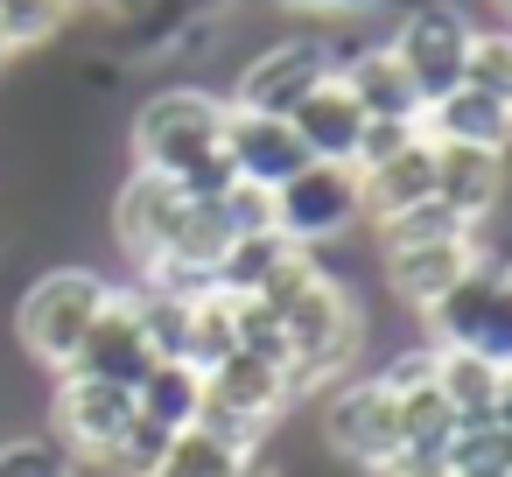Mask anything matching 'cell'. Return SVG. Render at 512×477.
<instances>
[{"label": "cell", "instance_id": "obj_9", "mask_svg": "<svg viewBox=\"0 0 512 477\" xmlns=\"http://www.w3.org/2000/svg\"><path fill=\"white\" fill-rule=\"evenodd\" d=\"M358 218H365L358 211V169H344V162H302L274 190V232L288 246H309L316 253V246L344 239Z\"/></svg>", "mask_w": 512, "mask_h": 477}, {"label": "cell", "instance_id": "obj_31", "mask_svg": "<svg viewBox=\"0 0 512 477\" xmlns=\"http://www.w3.org/2000/svg\"><path fill=\"white\" fill-rule=\"evenodd\" d=\"M463 232H470V225H456V218L428 197V204H414V211L386 218V225H379V246L393 253V246H428V239H463Z\"/></svg>", "mask_w": 512, "mask_h": 477}, {"label": "cell", "instance_id": "obj_32", "mask_svg": "<svg viewBox=\"0 0 512 477\" xmlns=\"http://www.w3.org/2000/svg\"><path fill=\"white\" fill-rule=\"evenodd\" d=\"M407 141H421V127H407V120H365V134H358V155H351V169L365 176V169H379V162H393Z\"/></svg>", "mask_w": 512, "mask_h": 477}, {"label": "cell", "instance_id": "obj_30", "mask_svg": "<svg viewBox=\"0 0 512 477\" xmlns=\"http://www.w3.org/2000/svg\"><path fill=\"white\" fill-rule=\"evenodd\" d=\"M0 477H78V463L50 435H8L0 442Z\"/></svg>", "mask_w": 512, "mask_h": 477}, {"label": "cell", "instance_id": "obj_36", "mask_svg": "<svg viewBox=\"0 0 512 477\" xmlns=\"http://www.w3.org/2000/svg\"><path fill=\"white\" fill-rule=\"evenodd\" d=\"M239 477H274V470H267V463H260V456H253V463H246V470H239Z\"/></svg>", "mask_w": 512, "mask_h": 477}, {"label": "cell", "instance_id": "obj_29", "mask_svg": "<svg viewBox=\"0 0 512 477\" xmlns=\"http://www.w3.org/2000/svg\"><path fill=\"white\" fill-rule=\"evenodd\" d=\"M211 204H218V218H225V232H232V239L274 232V190H260V183H239V176H232Z\"/></svg>", "mask_w": 512, "mask_h": 477}, {"label": "cell", "instance_id": "obj_22", "mask_svg": "<svg viewBox=\"0 0 512 477\" xmlns=\"http://www.w3.org/2000/svg\"><path fill=\"white\" fill-rule=\"evenodd\" d=\"M295 246L281 239V232H253V239H232L225 246V260H218V274H211V288L218 295H260L267 281H274V267L288 260Z\"/></svg>", "mask_w": 512, "mask_h": 477}, {"label": "cell", "instance_id": "obj_13", "mask_svg": "<svg viewBox=\"0 0 512 477\" xmlns=\"http://www.w3.org/2000/svg\"><path fill=\"white\" fill-rule=\"evenodd\" d=\"M477 260H484L477 232H463V239H428V246H393V253H386V288H393L407 309L428 316Z\"/></svg>", "mask_w": 512, "mask_h": 477}, {"label": "cell", "instance_id": "obj_41", "mask_svg": "<svg viewBox=\"0 0 512 477\" xmlns=\"http://www.w3.org/2000/svg\"><path fill=\"white\" fill-rule=\"evenodd\" d=\"M505 267H512V260H505Z\"/></svg>", "mask_w": 512, "mask_h": 477}, {"label": "cell", "instance_id": "obj_16", "mask_svg": "<svg viewBox=\"0 0 512 477\" xmlns=\"http://www.w3.org/2000/svg\"><path fill=\"white\" fill-rule=\"evenodd\" d=\"M337 85L358 99V113L365 120H407V127H421V92L407 85V71L386 57V43H365V50H344L337 57Z\"/></svg>", "mask_w": 512, "mask_h": 477}, {"label": "cell", "instance_id": "obj_34", "mask_svg": "<svg viewBox=\"0 0 512 477\" xmlns=\"http://www.w3.org/2000/svg\"><path fill=\"white\" fill-rule=\"evenodd\" d=\"M288 15H309V22H351V15H400L407 0H274Z\"/></svg>", "mask_w": 512, "mask_h": 477}, {"label": "cell", "instance_id": "obj_18", "mask_svg": "<svg viewBox=\"0 0 512 477\" xmlns=\"http://www.w3.org/2000/svg\"><path fill=\"white\" fill-rule=\"evenodd\" d=\"M421 134L442 141V148H491V155H505V148H512V106L491 99V92L456 85V92H442V99L421 113Z\"/></svg>", "mask_w": 512, "mask_h": 477}, {"label": "cell", "instance_id": "obj_6", "mask_svg": "<svg viewBox=\"0 0 512 477\" xmlns=\"http://www.w3.org/2000/svg\"><path fill=\"white\" fill-rule=\"evenodd\" d=\"M288 372L281 365H260L246 351H232L225 365L204 372V407H197V428L239 442V449H260V435L288 414Z\"/></svg>", "mask_w": 512, "mask_h": 477}, {"label": "cell", "instance_id": "obj_23", "mask_svg": "<svg viewBox=\"0 0 512 477\" xmlns=\"http://www.w3.org/2000/svg\"><path fill=\"white\" fill-rule=\"evenodd\" d=\"M246 463H253V449H239L211 428H183V435H169V456L155 477H239Z\"/></svg>", "mask_w": 512, "mask_h": 477}, {"label": "cell", "instance_id": "obj_35", "mask_svg": "<svg viewBox=\"0 0 512 477\" xmlns=\"http://www.w3.org/2000/svg\"><path fill=\"white\" fill-rule=\"evenodd\" d=\"M491 421H498V428L512 435V365L498 372V407H491Z\"/></svg>", "mask_w": 512, "mask_h": 477}, {"label": "cell", "instance_id": "obj_12", "mask_svg": "<svg viewBox=\"0 0 512 477\" xmlns=\"http://www.w3.org/2000/svg\"><path fill=\"white\" fill-rule=\"evenodd\" d=\"M183 204H190V197H183L169 176L127 169V183H120V197H113V239H120V253L134 260V274H148V267L162 260V246H169Z\"/></svg>", "mask_w": 512, "mask_h": 477}, {"label": "cell", "instance_id": "obj_37", "mask_svg": "<svg viewBox=\"0 0 512 477\" xmlns=\"http://www.w3.org/2000/svg\"><path fill=\"white\" fill-rule=\"evenodd\" d=\"M400 477H449V470H400Z\"/></svg>", "mask_w": 512, "mask_h": 477}, {"label": "cell", "instance_id": "obj_5", "mask_svg": "<svg viewBox=\"0 0 512 477\" xmlns=\"http://www.w3.org/2000/svg\"><path fill=\"white\" fill-rule=\"evenodd\" d=\"M470 15L456 0H407L386 29V57L407 71V85L421 92V106H435L442 92L463 85V50H470Z\"/></svg>", "mask_w": 512, "mask_h": 477}, {"label": "cell", "instance_id": "obj_25", "mask_svg": "<svg viewBox=\"0 0 512 477\" xmlns=\"http://www.w3.org/2000/svg\"><path fill=\"white\" fill-rule=\"evenodd\" d=\"M442 470L449 477H505L512 470V435L498 421H463L442 449Z\"/></svg>", "mask_w": 512, "mask_h": 477}, {"label": "cell", "instance_id": "obj_33", "mask_svg": "<svg viewBox=\"0 0 512 477\" xmlns=\"http://www.w3.org/2000/svg\"><path fill=\"white\" fill-rule=\"evenodd\" d=\"M386 393H414V386H428L435 379V344H407V351H393L386 358V372H372Z\"/></svg>", "mask_w": 512, "mask_h": 477}, {"label": "cell", "instance_id": "obj_40", "mask_svg": "<svg viewBox=\"0 0 512 477\" xmlns=\"http://www.w3.org/2000/svg\"><path fill=\"white\" fill-rule=\"evenodd\" d=\"M505 477H512V470H505Z\"/></svg>", "mask_w": 512, "mask_h": 477}, {"label": "cell", "instance_id": "obj_15", "mask_svg": "<svg viewBox=\"0 0 512 477\" xmlns=\"http://www.w3.org/2000/svg\"><path fill=\"white\" fill-rule=\"evenodd\" d=\"M225 162H232L239 183L281 190L309 155H302V141H295L288 120H260V113H232V106H225Z\"/></svg>", "mask_w": 512, "mask_h": 477}, {"label": "cell", "instance_id": "obj_10", "mask_svg": "<svg viewBox=\"0 0 512 477\" xmlns=\"http://www.w3.org/2000/svg\"><path fill=\"white\" fill-rule=\"evenodd\" d=\"M50 421H57V449H64V456H85V463H99V456L113 449V435L134 421V393H127V386H106V379L57 372Z\"/></svg>", "mask_w": 512, "mask_h": 477}, {"label": "cell", "instance_id": "obj_21", "mask_svg": "<svg viewBox=\"0 0 512 477\" xmlns=\"http://www.w3.org/2000/svg\"><path fill=\"white\" fill-rule=\"evenodd\" d=\"M435 393L449 400L456 421H491L498 407V365L477 351H435Z\"/></svg>", "mask_w": 512, "mask_h": 477}, {"label": "cell", "instance_id": "obj_20", "mask_svg": "<svg viewBox=\"0 0 512 477\" xmlns=\"http://www.w3.org/2000/svg\"><path fill=\"white\" fill-rule=\"evenodd\" d=\"M197 407H204V372H190L183 358H155L148 379L134 386V414H148V421L169 428V435L197 428Z\"/></svg>", "mask_w": 512, "mask_h": 477}, {"label": "cell", "instance_id": "obj_27", "mask_svg": "<svg viewBox=\"0 0 512 477\" xmlns=\"http://www.w3.org/2000/svg\"><path fill=\"white\" fill-rule=\"evenodd\" d=\"M162 456H169V428H155L148 414H134V421L113 435V449L99 456V470H106V477H155Z\"/></svg>", "mask_w": 512, "mask_h": 477}, {"label": "cell", "instance_id": "obj_26", "mask_svg": "<svg viewBox=\"0 0 512 477\" xmlns=\"http://www.w3.org/2000/svg\"><path fill=\"white\" fill-rule=\"evenodd\" d=\"M71 15H78V0H0V43H8V50H36V43L64 36Z\"/></svg>", "mask_w": 512, "mask_h": 477}, {"label": "cell", "instance_id": "obj_38", "mask_svg": "<svg viewBox=\"0 0 512 477\" xmlns=\"http://www.w3.org/2000/svg\"><path fill=\"white\" fill-rule=\"evenodd\" d=\"M8 64H15V50H8V43H0V71H8Z\"/></svg>", "mask_w": 512, "mask_h": 477}, {"label": "cell", "instance_id": "obj_28", "mask_svg": "<svg viewBox=\"0 0 512 477\" xmlns=\"http://www.w3.org/2000/svg\"><path fill=\"white\" fill-rule=\"evenodd\" d=\"M463 85H470V92H491V99L512 106V29H470Z\"/></svg>", "mask_w": 512, "mask_h": 477}, {"label": "cell", "instance_id": "obj_17", "mask_svg": "<svg viewBox=\"0 0 512 477\" xmlns=\"http://www.w3.org/2000/svg\"><path fill=\"white\" fill-rule=\"evenodd\" d=\"M288 127H295V141H302V155L309 162H344L351 169V155H358V134H365V113H358V99L337 85V71L288 113Z\"/></svg>", "mask_w": 512, "mask_h": 477}, {"label": "cell", "instance_id": "obj_1", "mask_svg": "<svg viewBox=\"0 0 512 477\" xmlns=\"http://www.w3.org/2000/svg\"><path fill=\"white\" fill-rule=\"evenodd\" d=\"M127 148H134V169L169 176L183 197L211 204L232 183V162H225V99L204 92V85H162L155 99H141V113L127 127Z\"/></svg>", "mask_w": 512, "mask_h": 477}, {"label": "cell", "instance_id": "obj_2", "mask_svg": "<svg viewBox=\"0 0 512 477\" xmlns=\"http://www.w3.org/2000/svg\"><path fill=\"white\" fill-rule=\"evenodd\" d=\"M274 316L288 330V393H323V386H337V372H351V358L365 344V309L337 274L302 281Z\"/></svg>", "mask_w": 512, "mask_h": 477}, {"label": "cell", "instance_id": "obj_24", "mask_svg": "<svg viewBox=\"0 0 512 477\" xmlns=\"http://www.w3.org/2000/svg\"><path fill=\"white\" fill-rule=\"evenodd\" d=\"M239 351V330H232V295H197L190 302V337H183V365L190 372H211Z\"/></svg>", "mask_w": 512, "mask_h": 477}, {"label": "cell", "instance_id": "obj_8", "mask_svg": "<svg viewBox=\"0 0 512 477\" xmlns=\"http://www.w3.org/2000/svg\"><path fill=\"white\" fill-rule=\"evenodd\" d=\"M330 71H337V57H330L323 36H281V43H267L253 64H239L225 106H232V113H260V120H288Z\"/></svg>", "mask_w": 512, "mask_h": 477}, {"label": "cell", "instance_id": "obj_14", "mask_svg": "<svg viewBox=\"0 0 512 477\" xmlns=\"http://www.w3.org/2000/svg\"><path fill=\"white\" fill-rule=\"evenodd\" d=\"M505 183H512L505 155H491V148H442V141H435V204H442L456 225L477 232V225L505 204Z\"/></svg>", "mask_w": 512, "mask_h": 477}, {"label": "cell", "instance_id": "obj_3", "mask_svg": "<svg viewBox=\"0 0 512 477\" xmlns=\"http://www.w3.org/2000/svg\"><path fill=\"white\" fill-rule=\"evenodd\" d=\"M106 295H113L106 274H92V267H50V274L29 281V295L15 302V344H22L36 365L71 372V358H78L92 316L106 309Z\"/></svg>", "mask_w": 512, "mask_h": 477}, {"label": "cell", "instance_id": "obj_4", "mask_svg": "<svg viewBox=\"0 0 512 477\" xmlns=\"http://www.w3.org/2000/svg\"><path fill=\"white\" fill-rule=\"evenodd\" d=\"M428 344L435 351H477L498 372L512 365V267L505 260H477L435 309H428Z\"/></svg>", "mask_w": 512, "mask_h": 477}, {"label": "cell", "instance_id": "obj_7", "mask_svg": "<svg viewBox=\"0 0 512 477\" xmlns=\"http://www.w3.org/2000/svg\"><path fill=\"white\" fill-rule=\"evenodd\" d=\"M323 442L337 463L365 470V477H386L400 463V414H393V393L379 379H337L323 393Z\"/></svg>", "mask_w": 512, "mask_h": 477}, {"label": "cell", "instance_id": "obj_39", "mask_svg": "<svg viewBox=\"0 0 512 477\" xmlns=\"http://www.w3.org/2000/svg\"><path fill=\"white\" fill-rule=\"evenodd\" d=\"M498 8H505V15H512V0H498Z\"/></svg>", "mask_w": 512, "mask_h": 477}, {"label": "cell", "instance_id": "obj_19", "mask_svg": "<svg viewBox=\"0 0 512 477\" xmlns=\"http://www.w3.org/2000/svg\"><path fill=\"white\" fill-rule=\"evenodd\" d=\"M428 197H435V141H428V134L407 141L393 162H379V169L358 176V211H365L372 225H386V218H400V211H414V204H428Z\"/></svg>", "mask_w": 512, "mask_h": 477}, {"label": "cell", "instance_id": "obj_11", "mask_svg": "<svg viewBox=\"0 0 512 477\" xmlns=\"http://www.w3.org/2000/svg\"><path fill=\"white\" fill-rule=\"evenodd\" d=\"M148 365H155V351H148V330H141V316H134V288H113L106 295V309L92 316V330H85V344H78V358H71V372L78 379H106V386H141L148 379Z\"/></svg>", "mask_w": 512, "mask_h": 477}]
</instances>
